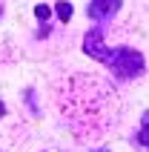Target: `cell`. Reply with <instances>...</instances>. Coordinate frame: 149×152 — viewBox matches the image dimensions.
I'll return each mask as SVG.
<instances>
[{
    "label": "cell",
    "instance_id": "obj_7",
    "mask_svg": "<svg viewBox=\"0 0 149 152\" xmlns=\"http://www.w3.org/2000/svg\"><path fill=\"white\" fill-rule=\"evenodd\" d=\"M98 152H109V149H98Z\"/></svg>",
    "mask_w": 149,
    "mask_h": 152
},
{
    "label": "cell",
    "instance_id": "obj_4",
    "mask_svg": "<svg viewBox=\"0 0 149 152\" xmlns=\"http://www.w3.org/2000/svg\"><path fill=\"white\" fill-rule=\"evenodd\" d=\"M55 12H58L60 23H69V17H72V3H66V0H58V3H55Z\"/></svg>",
    "mask_w": 149,
    "mask_h": 152
},
{
    "label": "cell",
    "instance_id": "obj_3",
    "mask_svg": "<svg viewBox=\"0 0 149 152\" xmlns=\"http://www.w3.org/2000/svg\"><path fill=\"white\" fill-rule=\"evenodd\" d=\"M138 144H141L143 149H149V112L143 115V121H141V132H138Z\"/></svg>",
    "mask_w": 149,
    "mask_h": 152
},
{
    "label": "cell",
    "instance_id": "obj_8",
    "mask_svg": "<svg viewBox=\"0 0 149 152\" xmlns=\"http://www.w3.org/2000/svg\"><path fill=\"white\" fill-rule=\"evenodd\" d=\"M0 15H3V6H0Z\"/></svg>",
    "mask_w": 149,
    "mask_h": 152
},
{
    "label": "cell",
    "instance_id": "obj_5",
    "mask_svg": "<svg viewBox=\"0 0 149 152\" xmlns=\"http://www.w3.org/2000/svg\"><path fill=\"white\" fill-rule=\"evenodd\" d=\"M34 15H37V20H46L49 17V6H34Z\"/></svg>",
    "mask_w": 149,
    "mask_h": 152
},
{
    "label": "cell",
    "instance_id": "obj_2",
    "mask_svg": "<svg viewBox=\"0 0 149 152\" xmlns=\"http://www.w3.org/2000/svg\"><path fill=\"white\" fill-rule=\"evenodd\" d=\"M121 3H123V0H92L89 3V17L98 20V23H103V20H109V17L118 15Z\"/></svg>",
    "mask_w": 149,
    "mask_h": 152
},
{
    "label": "cell",
    "instance_id": "obj_6",
    "mask_svg": "<svg viewBox=\"0 0 149 152\" xmlns=\"http://www.w3.org/2000/svg\"><path fill=\"white\" fill-rule=\"evenodd\" d=\"M3 115H6V103L0 101V118H3Z\"/></svg>",
    "mask_w": 149,
    "mask_h": 152
},
{
    "label": "cell",
    "instance_id": "obj_1",
    "mask_svg": "<svg viewBox=\"0 0 149 152\" xmlns=\"http://www.w3.org/2000/svg\"><path fill=\"white\" fill-rule=\"evenodd\" d=\"M83 52L89 55V58L100 60V63H106L118 77H135L143 72V55L132 46H118V49H109L106 43H103V29L95 26L86 32L83 37Z\"/></svg>",
    "mask_w": 149,
    "mask_h": 152
}]
</instances>
